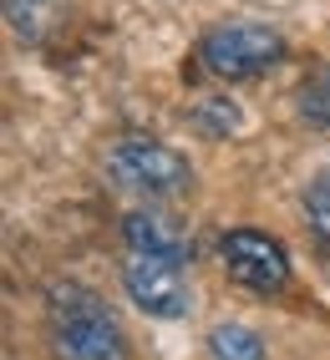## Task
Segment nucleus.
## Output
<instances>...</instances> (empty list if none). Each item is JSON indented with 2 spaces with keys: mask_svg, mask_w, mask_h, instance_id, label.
I'll return each mask as SVG.
<instances>
[{
  "mask_svg": "<svg viewBox=\"0 0 330 360\" xmlns=\"http://www.w3.org/2000/svg\"><path fill=\"white\" fill-rule=\"evenodd\" d=\"M46 330H51L56 360H127V340L107 304L82 284H56L46 300Z\"/></svg>",
  "mask_w": 330,
  "mask_h": 360,
  "instance_id": "1",
  "label": "nucleus"
},
{
  "mask_svg": "<svg viewBox=\"0 0 330 360\" xmlns=\"http://www.w3.org/2000/svg\"><path fill=\"white\" fill-rule=\"evenodd\" d=\"M279 56H285V36L269 26H254V20H224L198 41V61L203 71H214L224 82H244L269 71Z\"/></svg>",
  "mask_w": 330,
  "mask_h": 360,
  "instance_id": "2",
  "label": "nucleus"
},
{
  "mask_svg": "<svg viewBox=\"0 0 330 360\" xmlns=\"http://www.w3.org/2000/svg\"><path fill=\"white\" fill-rule=\"evenodd\" d=\"M107 173L117 178V188H132V193H148V198H178L193 183L188 158L153 137H122L107 153Z\"/></svg>",
  "mask_w": 330,
  "mask_h": 360,
  "instance_id": "3",
  "label": "nucleus"
},
{
  "mask_svg": "<svg viewBox=\"0 0 330 360\" xmlns=\"http://www.w3.org/2000/svg\"><path fill=\"white\" fill-rule=\"evenodd\" d=\"M122 284H127V295L143 315L183 320L188 309H193V290H188V279H183V264H173V259L127 254L122 259Z\"/></svg>",
  "mask_w": 330,
  "mask_h": 360,
  "instance_id": "4",
  "label": "nucleus"
},
{
  "mask_svg": "<svg viewBox=\"0 0 330 360\" xmlns=\"http://www.w3.org/2000/svg\"><path fill=\"white\" fill-rule=\"evenodd\" d=\"M219 254H224L229 279H234V284H244V290L279 295V290L290 284V259H285V249H279L269 233L229 229V233L219 238Z\"/></svg>",
  "mask_w": 330,
  "mask_h": 360,
  "instance_id": "5",
  "label": "nucleus"
},
{
  "mask_svg": "<svg viewBox=\"0 0 330 360\" xmlns=\"http://www.w3.org/2000/svg\"><path fill=\"white\" fill-rule=\"evenodd\" d=\"M122 233H127L132 254H158V259H173V264L188 259V233L168 219V213H148V208H137V213H127Z\"/></svg>",
  "mask_w": 330,
  "mask_h": 360,
  "instance_id": "6",
  "label": "nucleus"
},
{
  "mask_svg": "<svg viewBox=\"0 0 330 360\" xmlns=\"http://www.w3.org/2000/svg\"><path fill=\"white\" fill-rule=\"evenodd\" d=\"M56 11H61V0H11V31L20 41H41L56 26Z\"/></svg>",
  "mask_w": 330,
  "mask_h": 360,
  "instance_id": "7",
  "label": "nucleus"
},
{
  "mask_svg": "<svg viewBox=\"0 0 330 360\" xmlns=\"http://www.w3.org/2000/svg\"><path fill=\"white\" fill-rule=\"evenodd\" d=\"M295 107L305 122H315V127H330V66H315L310 77L300 82L295 91Z\"/></svg>",
  "mask_w": 330,
  "mask_h": 360,
  "instance_id": "8",
  "label": "nucleus"
},
{
  "mask_svg": "<svg viewBox=\"0 0 330 360\" xmlns=\"http://www.w3.org/2000/svg\"><path fill=\"white\" fill-rule=\"evenodd\" d=\"M208 345H214V360H265L259 335L244 330V325H219L214 335H208Z\"/></svg>",
  "mask_w": 330,
  "mask_h": 360,
  "instance_id": "9",
  "label": "nucleus"
},
{
  "mask_svg": "<svg viewBox=\"0 0 330 360\" xmlns=\"http://www.w3.org/2000/svg\"><path fill=\"white\" fill-rule=\"evenodd\" d=\"M305 213H310V229L320 233V244L330 249V167L305 188Z\"/></svg>",
  "mask_w": 330,
  "mask_h": 360,
  "instance_id": "10",
  "label": "nucleus"
}]
</instances>
